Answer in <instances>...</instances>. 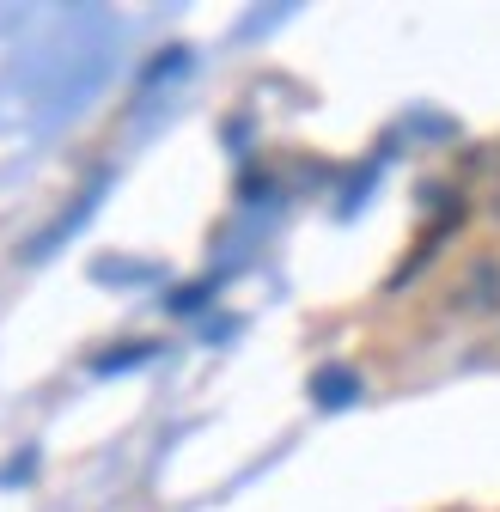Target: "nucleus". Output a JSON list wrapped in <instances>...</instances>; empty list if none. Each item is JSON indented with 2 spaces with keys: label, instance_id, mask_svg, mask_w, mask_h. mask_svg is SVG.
Here are the masks:
<instances>
[{
  "label": "nucleus",
  "instance_id": "1",
  "mask_svg": "<svg viewBox=\"0 0 500 512\" xmlns=\"http://www.w3.org/2000/svg\"><path fill=\"white\" fill-rule=\"evenodd\" d=\"M311 397H318L324 409H336V403H348V397H360V384H354V372H342V366H330V372H318V378H311Z\"/></svg>",
  "mask_w": 500,
  "mask_h": 512
},
{
  "label": "nucleus",
  "instance_id": "2",
  "mask_svg": "<svg viewBox=\"0 0 500 512\" xmlns=\"http://www.w3.org/2000/svg\"><path fill=\"white\" fill-rule=\"evenodd\" d=\"M159 354V342H129V348H110V354H98V372H116V366H129V360H153Z\"/></svg>",
  "mask_w": 500,
  "mask_h": 512
}]
</instances>
